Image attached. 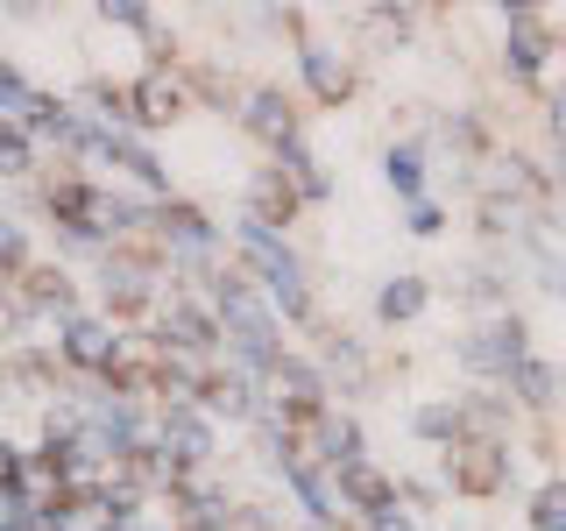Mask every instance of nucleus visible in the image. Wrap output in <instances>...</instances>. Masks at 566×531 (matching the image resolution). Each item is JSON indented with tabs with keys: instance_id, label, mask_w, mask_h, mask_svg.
Masks as SVG:
<instances>
[{
	"instance_id": "3",
	"label": "nucleus",
	"mask_w": 566,
	"mask_h": 531,
	"mask_svg": "<svg viewBox=\"0 0 566 531\" xmlns=\"http://www.w3.org/2000/svg\"><path fill=\"white\" fill-rule=\"evenodd\" d=\"M460 362H468L474 376H510V368L524 362V319H489V326H474L468 341H460Z\"/></svg>"
},
{
	"instance_id": "18",
	"label": "nucleus",
	"mask_w": 566,
	"mask_h": 531,
	"mask_svg": "<svg viewBox=\"0 0 566 531\" xmlns=\"http://www.w3.org/2000/svg\"><path fill=\"white\" fill-rule=\"evenodd\" d=\"M35 149H43V142H35L29 128L0 121V177H29V170H35Z\"/></svg>"
},
{
	"instance_id": "25",
	"label": "nucleus",
	"mask_w": 566,
	"mask_h": 531,
	"mask_svg": "<svg viewBox=\"0 0 566 531\" xmlns=\"http://www.w3.org/2000/svg\"><path fill=\"white\" fill-rule=\"evenodd\" d=\"M22 468H29V454L0 439V496H14V489H22Z\"/></svg>"
},
{
	"instance_id": "28",
	"label": "nucleus",
	"mask_w": 566,
	"mask_h": 531,
	"mask_svg": "<svg viewBox=\"0 0 566 531\" xmlns=\"http://www.w3.org/2000/svg\"><path fill=\"white\" fill-rule=\"evenodd\" d=\"M559 185H566V156H559Z\"/></svg>"
},
{
	"instance_id": "1",
	"label": "nucleus",
	"mask_w": 566,
	"mask_h": 531,
	"mask_svg": "<svg viewBox=\"0 0 566 531\" xmlns=\"http://www.w3.org/2000/svg\"><path fill=\"white\" fill-rule=\"evenodd\" d=\"M234 248H241V262L255 270L262 283H270V298H276V312H291V319H312V291H305V262L283 248L270 227H255V220H241L234 227Z\"/></svg>"
},
{
	"instance_id": "27",
	"label": "nucleus",
	"mask_w": 566,
	"mask_h": 531,
	"mask_svg": "<svg viewBox=\"0 0 566 531\" xmlns=\"http://www.w3.org/2000/svg\"><path fill=\"white\" fill-rule=\"evenodd\" d=\"M368 531H411V518H397V510H382V518H368Z\"/></svg>"
},
{
	"instance_id": "23",
	"label": "nucleus",
	"mask_w": 566,
	"mask_h": 531,
	"mask_svg": "<svg viewBox=\"0 0 566 531\" xmlns=\"http://www.w3.org/2000/svg\"><path fill=\"white\" fill-rule=\"evenodd\" d=\"M531 262H538V283H545V291H566V262L545 248V235H531Z\"/></svg>"
},
{
	"instance_id": "4",
	"label": "nucleus",
	"mask_w": 566,
	"mask_h": 531,
	"mask_svg": "<svg viewBox=\"0 0 566 531\" xmlns=\"http://www.w3.org/2000/svg\"><path fill=\"white\" fill-rule=\"evenodd\" d=\"M57 354H64L71 368H85V376H106L114 354H120V333L106 326V319L78 312V319H64V326H57Z\"/></svg>"
},
{
	"instance_id": "14",
	"label": "nucleus",
	"mask_w": 566,
	"mask_h": 531,
	"mask_svg": "<svg viewBox=\"0 0 566 531\" xmlns=\"http://www.w3.org/2000/svg\"><path fill=\"white\" fill-rule=\"evenodd\" d=\"M276 170L291 177V191H297V199H326V191H333V177L318 170V156L305 149V142H283V149H276Z\"/></svg>"
},
{
	"instance_id": "16",
	"label": "nucleus",
	"mask_w": 566,
	"mask_h": 531,
	"mask_svg": "<svg viewBox=\"0 0 566 531\" xmlns=\"http://www.w3.org/2000/svg\"><path fill=\"white\" fill-rule=\"evenodd\" d=\"M545 50H553V43H545V29L531 22V14H510V64H517L524 79L545 64Z\"/></svg>"
},
{
	"instance_id": "19",
	"label": "nucleus",
	"mask_w": 566,
	"mask_h": 531,
	"mask_svg": "<svg viewBox=\"0 0 566 531\" xmlns=\"http://www.w3.org/2000/svg\"><path fill=\"white\" fill-rule=\"evenodd\" d=\"M510 383H517V397H524V404H553V389H559L553 362H531V354H524L517 368H510Z\"/></svg>"
},
{
	"instance_id": "6",
	"label": "nucleus",
	"mask_w": 566,
	"mask_h": 531,
	"mask_svg": "<svg viewBox=\"0 0 566 531\" xmlns=\"http://www.w3.org/2000/svg\"><path fill=\"white\" fill-rule=\"evenodd\" d=\"M156 447H164L177 468H199V460H212V418L191 412V404H164V418H156Z\"/></svg>"
},
{
	"instance_id": "24",
	"label": "nucleus",
	"mask_w": 566,
	"mask_h": 531,
	"mask_svg": "<svg viewBox=\"0 0 566 531\" xmlns=\"http://www.w3.org/2000/svg\"><path fill=\"white\" fill-rule=\"evenodd\" d=\"M99 22H114V29H142V35H156V14H149V8H135V0H120V8H99Z\"/></svg>"
},
{
	"instance_id": "7",
	"label": "nucleus",
	"mask_w": 566,
	"mask_h": 531,
	"mask_svg": "<svg viewBox=\"0 0 566 531\" xmlns=\"http://www.w3.org/2000/svg\"><path fill=\"white\" fill-rule=\"evenodd\" d=\"M503 447H495V439H460V447L447 454V468H453V489L460 496H495L503 489Z\"/></svg>"
},
{
	"instance_id": "12",
	"label": "nucleus",
	"mask_w": 566,
	"mask_h": 531,
	"mask_svg": "<svg viewBox=\"0 0 566 531\" xmlns=\"http://www.w3.org/2000/svg\"><path fill=\"white\" fill-rule=\"evenodd\" d=\"M297 64H305V85H312L326 106H340V100L354 93V71H347V58H340L333 43H305V50H297Z\"/></svg>"
},
{
	"instance_id": "21",
	"label": "nucleus",
	"mask_w": 566,
	"mask_h": 531,
	"mask_svg": "<svg viewBox=\"0 0 566 531\" xmlns=\"http://www.w3.org/2000/svg\"><path fill=\"white\" fill-rule=\"evenodd\" d=\"M411 425H418V439H453V447H460V412H453V404H424Z\"/></svg>"
},
{
	"instance_id": "11",
	"label": "nucleus",
	"mask_w": 566,
	"mask_h": 531,
	"mask_svg": "<svg viewBox=\"0 0 566 531\" xmlns=\"http://www.w3.org/2000/svg\"><path fill=\"white\" fill-rule=\"evenodd\" d=\"M241 121H248V135H262L270 149H283V142H297V106L283 100L276 85H262V93L241 106Z\"/></svg>"
},
{
	"instance_id": "9",
	"label": "nucleus",
	"mask_w": 566,
	"mask_h": 531,
	"mask_svg": "<svg viewBox=\"0 0 566 531\" xmlns=\"http://www.w3.org/2000/svg\"><path fill=\"white\" fill-rule=\"evenodd\" d=\"M333 489H340V503L368 510V518H382V510H389V496H397V482H389L376 460H347V468H333Z\"/></svg>"
},
{
	"instance_id": "13",
	"label": "nucleus",
	"mask_w": 566,
	"mask_h": 531,
	"mask_svg": "<svg viewBox=\"0 0 566 531\" xmlns=\"http://www.w3.org/2000/svg\"><path fill=\"white\" fill-rule=\"evenodd\" d=\"M206 418H255L262 397H255V376H241V368H227V376H206Z\"/></svg>"
},
{
	"instance_id": "17",
	"label": "nucleus",
	"mask_w": 566,
	"mask_h": 531,
	"mask_svg": "<svg viewBox=\"0 0 566 531\" xmlns=\"http://www.w3.org/2000/svg\"><path fill=\"white\" fill-rule=\"evenodd\" d=\"M382 177L403 191V199H418V185H424V149H418V142H397V149L382 156Z\"/></svg>"
},
{
	"instance_id": "10",
	"label": "nucleus",
	"mask_w": 566,
	"mask_h": 531,
	"mask_svg": "<svg viewBox=\"0 0 566 531\" xmlns=\"http://www.w3.org/2000/svg\"><path fill=\"white\" fill-rule=\"evenodd\" d=\"M128 114L142 121V128H170V121L185 114V85L164 79V71H156V79H135L128 85Z\"/></svg>"
},
{
	"instance_id": "15",
	"label": "nucleus",
	"mask_w": 566,
	"mask_h": 531,
	"mask_svg": "<svg viewBox=\"0 0 566 531\" xmlns=\"http://www.w3.org/2000/svg\"><path fill=\"white\" fill-rule=\"evenodd\" d=\"M424 298H432V291H424V277H389L382 291H376V319H382V326H403V319L424 312Z\"/></svg>"
},
{
	"instance_id": "8",
	"label": "nucleus",
	"mask_w": 566,
	"mask_h": 531,
	"mask_svg": "<svg viewBox=\"0 0 566 531\" xmlns=\"http://www.w3.org/2000/svg\"><path fill=\"white\" fill-rule=\"evenodd\" d=\"M291 212H297V191H291V177H283L276 164L248 177V212H241V220H255V227H270V235H276Z\"/></svg>"
},
{
	"instance_id": "22",
	"label": "nucleus",
	"mask_w": 566,
	"mask_h": 531,
	"mask_svg": "<svg viewBox=\"0 0 566 531\" xmlns=\"http://www.w3.org/2000/svg\"><path fill=\"white\" fill-rule=\"evenodd\" d=\"M531 531H566V489L553 482L538 496V503H531Z\"/></svg>"
},
{
	"instance_id": "2",
	"label": "nucleus",
	"mask_w": 566,
	"mask_h": 531,
	"mask_svg": "<svg viewBox=\"0 0 566 531\" xmlns=\"http://www.w3.org/2000/svg\"><path fill=\"white\" fill-rule=\"evenodd\" d=\"M156 347L164 354H212L220 347V319H212V305H191V298H170L164 319H156Z\"/></svg>"
},
{
	"instance_id": "26",
	"label": "nucleus",
	"mask_w": 566,
	"mask_h": 531,
	"mask_svg": "<svg viewBox=\"0 0 566 531\" xmlns=\"http://www.w3.org/2000/svg\"><path fill=\"white\" fill-rule=\"evenodd\" d=\"M439 227H447V212H439V206H411V235H439Z\"/></svg>"
},
{
	"instance_id": "5",
	"label": "nucleus",
	"mask_w": 566,
	"mask_h": 531,
	"mask_svg": "<svg viewBox=\"0 0 566 531\" xmlns=\"http://www.w3.org/2000/svg\"><path fill=\"white\" fill-rule=\"evenodd\" d=\"M99 298H106V312H114V319L149 312L156 305V270H149V262H135V256H106L99 262Z\"/></svg>"
},
{
	"instance_id": "20",
	"label": "nucleus",
	"mask_w": 566,
	"mask_h": 531,
	"mask_svg": "<svg viewBox=\"0 0 566 531\" xmlns=\"http://www.w3.org/2000/svg\"><path fill=\"white\" fill-rule=\"evenodd\" d=\"M29 100H35V85H29L8 58H0V121H22V106H29Z\"/></svg>"
}]
</instances>
